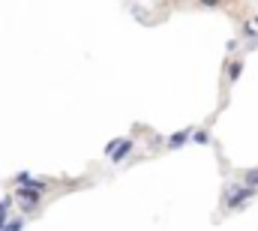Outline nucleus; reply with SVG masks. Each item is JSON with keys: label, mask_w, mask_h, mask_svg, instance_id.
Masks as SVG:
<instances>
[{"label": "nucleus", "mask_w": 258, "mask_h": 231, "mask_svg": "<svg viewBox=\"0 0 258 231\" xmlns=\"http://www.w3.org/2000/svg\"><path fill=\"white\" fill-rule=\"evenodd\" d=\"M255 192L258 189H249V186H228V192H225V210H234V207L246 204Z\"/></svg>", "instance_id": "1"}, {"label": "nucleus", "mask_w": 258, "mask_h": 231, "mask_svg": "<svg viewBox=\"0 0 258 231\" xmlns=\"http://www.w3.org/2000/svg\"><path fill=\"white\" fill-rule=\"evenodd\" d=\"M186 138H189V129H183V132L171 135V138H168V147H180V144H186Z\"/></svg>", "instance_id": "2"}, {"label": "nucleus", "mask_w": 258, "mask_h": 231, "mask_svg": "<svg viewBox=\"0 0 258 231\" xmlns=\"http://www.w3.org/2000/svg\"><path fill=\"white\" fill-rule=\"evenodd\" d=\"M240 69H243V63H240V60H237V63H231V66H228V78H231V81H237V78H240Z\"/></svg>", "instance_id": "3"}, {"label": "nucleus", "mask_w": 258, "mask_h": 231, "mask_svg": "<svg viewBox=\"0 0 258 231\" xmlns=\"http://www.w3.org/2000/svg\"><path fill=\"white\" fill-rule=\"evenodd\" d=\"M195 141L198 144H207V132H195Z\"/></svg>", "instance_id": "4"}]
</instances>
